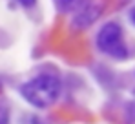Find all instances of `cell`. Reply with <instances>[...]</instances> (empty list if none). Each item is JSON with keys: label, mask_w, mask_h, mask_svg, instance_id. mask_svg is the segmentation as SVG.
Instances as JSON below:
<instances>
[{"label": "cell", "mask_w": 135, "mask_h": 124, "mask_svg": "<svg viewBox=\"0 0 135 124\" xmlns=\"http://www.w3.org/2000/svg\"><path fill=\"white\" fill-rule=\"evenodd\" d=\"M55 2H57V7L60 11H73L84 4V0H55Z\"/></svg>", "instance_id": "4"}, {"label": "cell", "mask_w": 135, "mask_h": 124, "mask_svg": "<svg viewBox=\"0 0 135 124\" xmlns=\"http://www.w3.org/2000/svg\"><path fill=\"white\" fill-rule=\"evenodd\" d=\"M22 97L35 108H47L55 102L60 95V80L57 75L40 73L31 80L22 84Z\"/></svg>", "instance_id": "1"}, {"label": "cell", "mask_w": 135, "mask_h": 124, "mask_svg": "<svg viewBox=\"0 0 135 124\" xmlns=\"http://www.w3.org/2000/svg\"><path fill=\"white\" fill-rule=\"evenodd\" d=\"M20 6H24V7H31L33 4H35V0H17Z\"/></svg>", "instance_id": "7"}, {"label": "cell", "mask_w": 135, "mask_h": 124, "mask_svg": "<svg viewBox=\"0 0 135 124\" xmlns=\"http://www.w3.org/2000/svg\"><path fill=\"white\" fill-rule=\"evenodd\" d=\"M22 124H47V122L42 121V119H38V117H35V115H27Z\"/></svg>", "instance_id": "6"}, {"label": "cell", "mask_w": 135, "mask_h": 124, "mask_svg": "<svg viewBox=\"0 0 135 124\" xmlns=\"http://www.w3.org/2000/svg\"><path fill=\"white\" fill-rule=\"evenodd\" d=\"M132 18H133V22H135V9H133V13H132Z\"/></svg>", "instance_id": "8"}, {"label": "cell", "mask_w": 135, "mask_h": 124, "mask_svg": "<svg viewBox=\"0 0 135 124\" xmlns=\"http://www.w3.org/2000/svg\"><path fill=\"white\" fill-rule=\"evenodd\" d=\"M0 124H9V109L0 104Z\"/></svg>", "instance_id": "5"}, {"label": "cell", "mask_w": 135, "mask_h": 124, "mask_svg": "<svg viewBox=\"0 0 135 124\" xmlns=\"http://www.w3.org/2000/svg\"><path fill=\"white\" fill-rule=\"evenodd\" d=\"M99 13H100V9H99L97 6H84V7L79 9V13L75 15V18H73V27L84 29V27L91 26L93 22L97 20Z\"/></svg>", "instance_id": "3"}, {"label": "cell", "mask_w": 135, "mask_h": 124, "mask_svg": "<svg viewBox=\"0 0 135 124\" xmlns=\"http://www.w3.org/2000/svg\"><path fill=\"white\" fill-rule=\"evenodd\" d=\"M97 46L102 53H106L112 59H126L130 55L126 44H124V37H122V29L119 24L115 22H108L100 27L99 35H97Z\"/></svg>", "instance_id": "2"}]
</instances>
